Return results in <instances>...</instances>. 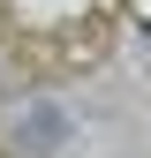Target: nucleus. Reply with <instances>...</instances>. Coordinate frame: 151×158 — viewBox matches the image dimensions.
Returning <instances> with one entry per match:
<instances>
[{
    "label": "nucleus",
    "instance_id": "1",
    "mask_svg": "<svg viewBox=\"0 0 151 158\" xmlns=\"http://www.w3.org/2000/svg\"><path fill=\"white\" fill-rule=\"evenodd\" d=\"M113 0H0V30L15 38V45H83V38H98Z\"/></svg>",
    "mask_w": 151,
    "mask_h": 158
}]
</instances>
